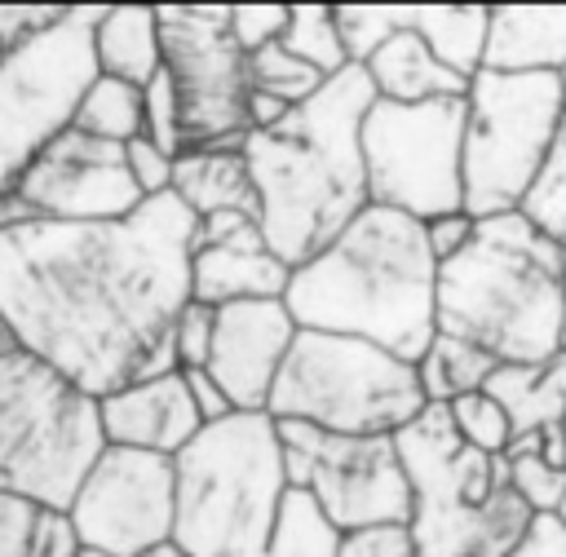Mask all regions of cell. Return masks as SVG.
<instances>
[{
  "label": "cell",
  "mask_w": 566,
  "mask_h": 557,
  "mask_svg": "<svg viewBox=\"0 0 566 557\" xmlns=\"http://www.w3.org/2000/svg\"><path fill=\"white\" fill-rule=\"evenodd\" d=\"M292 4H230V35L243 53H261L265 44H279L287 31Z\"/></svg>",
  "instance_id": "8d00e7d4"
},
{
  "label": "cell",
  "mask_w": 566,
  "mask_h": 557,
  "mask_svg": "<svg viewBox=\"0 0 566 557\" xmlns=\"http://www.w3.org/2000/svg\"><path fill=\"white\" fill-rule=\"evenodd\" d=\"M486 18L491 4H398V27L416 31L438 53V62H447L464 80L482 71Z\"/></svg>",
  "instance_id": "cb8c5ba5"
},
{
  "label": "cell",
  "mask_w": 566,
  "mask_h": 557,
  "mask_svg": "<svg viewBox=\"0 0 566 557\" xmlns=\"http://www.w3.org/2000/svg\"><path fill=\"white\" fill-rule=\"evenodd\" d=\"M146 203L137 190L124 146L97 141L75 124L18 177V186L0 199V225L13 221H124Z\"/></svg>",
  "instance_id": "9a60e30c"
},
{
  "label": "cell",
  "mask_w": 566,
  "mask_h": 557,
  "mask_svg": "<svg viewBox=\"0 0 566 557\" xmlns=\"http://www.w3.org/2000/svg\"><path fill=\"white\" fill-rule=\"evenodd\" d=\"M124 159H128V172H133V181H137V190H142L146 199L172 195V168H177V159L164 155L155 141H146V137L128 141V146H124Z\"/></svg>",
  "instance_id": "f35d334b"
},
{
  "label": "cell",
  "mask_w": 566,
  "mask_h": 557,
  "mask_svg": "<svg viewBox=\"0 0 566 557\" xmlns=\"http://www.w3.org/2000/svg\"><path fill=\"white\" fill-rule=\"evenodd\" d=\"M62 9L66 4H0V62L40 31H49L62 18Z\"/></svg>",
  "instance_id": "74e56055"
},
{
  "label": "cell",
  "mask_w": 566,
  "mask_h": 557,
  "mask_svg": "<svg viewBox=\"0 0 566 557\" xmlns=\"http://www.w3.org/2000/svg\"><path fill=\"white\" fill-rule=\"evenodd\" d=\"M340 530L327 522V513L305 495V491H287L274 535L265 544V557H340Z\"/></svg>",
  "instance_id": "4316f807"
},
{
  "label": "cell",
  "mask_w": 566,
  "mask_h": 557,
  "mask_svg": "<svg viewBox=\"0 0 566 557\" xmlns=\"http://www.w3.org/2000/svg\"><path fill=\"white\" fill-rule=\"evenodd\" d=\"M287 111H292L287 102H279V97H270L261 88H248V133H265V128L283 124Z\"/></svg>",
  "instance_id": "ee69618b"
},
{
  "label": "cell",
  "mask_w": 566,
  "mask_h": 557,
  "mask_svg": "<svg viewBox=\"0 0 566 557\" xmlns=\"http://www.w3.org/2000/svg\"><path fill=\"white\" fill-rule=\"evenodd\" d=\"M106 451L102 398L27 349L0 358V491L66 513Z\"/></svg>",
  "instance_id": "52a82bcc"
},
{
  "label": "cell",
  "mask_w": 566,
  "mask_h": 557,
  "mask_svg": "<svg viewBox=\"0 0 566 557\" xmlns=\"http://www.w3.org/2000/svg\"><path fill=\"white\" fill-rule=\"evenodd\" d=\"M562 354H566V323H562Z\"/></svg>",
  "instance_id": "7dc6e473"
},
{
  "label": "cell",
  "mask_w": 566,
  "mask_h": 557,
  "mask_svg": "<svg viewBox=\"0 0 566 557\" xmlns=\"http://www.w3.org/2000/svg\"><path fill=\"white\" fill-rule=\"evenodd\" d=\"M447 416H451L455 433H460L473 451L504 455V451H509V442H513V424H509L504 407H500L486 389H478V393H464V398L447 402Z\"/></svg>",
  "instance_id": "4dcf8cb0"
},
{
  "label": "cell",
  "mask_w": 566,
  "mask_h": 557,
  "mask_svg": "<svg viewBox=\"0 0 566 557\" xmlns=\"http://www.w3.org/2000/svg\"><path fill=\"white\" fill-rule=\"evenodd\" d=\"M292 491H305L340 535L411 522V486L394 433H327L279 420Z\"/></svg>",
  "instance_id": "7c38bea8"
},
{
  "label": "cell",
  "mask_w": 566,
  "mask_h": 557,
  "mask_svg": "<svg viewBox=\"0 0 566 557\" xmlns=\"http://www.w3.org/2000/svg\"><path fill=\"white\" fill-rule=\"evenodd\" d=\"M172 464V544L186 557H265L292 491L279 420L270 411H234L230 420L208 424Z\"/></svg>",
  "instance_id": "5b68a950"
},
{
  "label": "cell",
  "mask_w": 566,
  "mask_h": 557,
  "mask_svg": "<svg viewBox=\"0 0 566 557\" xmlns=\"http://www.w3.org/2000/svg\"><path fill=\"white\" fill-rule=\"evenodd\" d=\"M212 327H217V309L190 296L186 309L177 314V327H172V349H177V367H181V371L208 367V354H212Z\"/></svg>",
  "instance_id": "d590c367"
},
{
  "label": "cell",
  "mask_w": 566,
  "mask_h": 557,
  "mask_svg": "<svg viewBox=\"0 0 566 557\" xmlns=\"http://www.w3.org/2000/svg\"><path fill=\"white\" fill-rule=\"evenodd\" d=\"M376 88L363 66L332 75L283 124L243 137L265 243L296 270L318 256L367 203L363 119Z\"/></svg>",
  "instance_id": "7a4b0ae2"
},
{
  "label": "cell",
  "mask_w": 566,
  "mask_h": 557,
  "mask_svg": "<svg viewBox=\"0 0 566 557\" xmlns=\"http://www.w3.org/2000/svg\"><path fill=\"white\" fill-rule=\"evenodd\" d=\"M411 486V539L420 557H509L535 513L517 500L509 460L473 451L447 407L429 402L394 433Z\"/></svg>",
  "instance_id": "8992f818"
},
{
  "label": "cell",
  "mask_w": 566,
  "mask_h": 557,
  "mask_svg": "<svg viewBox=\"0 0 566 557\" xmlns=\"http://www.w3.org/2000/svg\"><path fill=\"white\" fill-rule=\"evenodd\" d=\"M49 517L53 513L0 491V557H44Z\"/></svg>",
  "instance_id": "836d02e7"
},
{
  "label": "cell",
  "mask_w": 566,
  "mask_h": 557,
  "mask_svg": "<svg viewBox=\"0 0 566 557\" xmlns=\"http://www.w3.org/2000/svg\"><path fill=\"white\" fill-rule=\"evenodd\" d=\"M9 349H18V345H13V336H9V327H4V323H0V358H4V354H9Z\"/></svg>",
  "instance_id": "bcb514c9"
},
{
  "label": "cell",
  "mask_w": 566,
  "mask_h": 557,
  "mask_svg": "<svg viewBox=\"0 0 566 557\" xmlns=\"http://www.w3.org/2000/svg\"><path fill=\"white\" fill-rule=\"evenodd\" d=\"M195 230L177 195L124 221L0 225V323L93 398L181 371L172 327L190 301Z\"/></svg>",
  "instance_id": "6da1fadb"
},
{
  "label": "cell",
  "mask_w": 566,
  "mask_h": 557,
  "mask_svg": "<svg viewBox=\"0 0 566 557\" xmlns=\"http://www.w3.org/2000/svg\"><path fill=\"white\" fill-rule=\"evenodd\" d=\"M562 433H566V420H562Z\"/></svg>",
  "instance_id": "681fc988"
},
{
  "label": "cell",
  "mask_w": 566,
  "mask_h": 557,
  "mask_svg": "<svg viewBox=\"0 0 566 557\" xmlns=\"http://www.w3.org/2000/svg\"><path fill=\"white\" fill-rule=\"evenodd\" d=\"M336 27L354 66H363L389 35H398V4H336Z\"/></svg>",
  "instance_id": "1f68e13d"
},
{
  "label": "cell",
  "mask_w": 566,
  "mask_h": 557,
  "mask_svg": "<svg viewBox=\"0 0 566 557\" xmlns=\"http://www.w3.org/2000/svg\"><path fill=\"white\" fill-rule=\"evenodd\" d=\"M292 265L265 243L261 217L226 212L195 230L190 248V296L221 309L239 301H283Z\"/></svg>",
  "instance_id": "e0dca14e"
},
{
  "label": "cell",
  "mask_w": 566,
  "mask_h": 557,
  "mask_svg": "<svg viewBox=\"0 0 566 557\" xmlns=\"http://www.w3.org/2000/svg\"><path fill=\"white\" fill-rule=\"evenodd\" d=\"M566 84V75H562ZM548 239H557L566 248V106H562V124H557V137H553V150H548V164L522 208Z\"/></svg>",
  "instance_id": "f546056e"
},
{
  "label": "cell",
  "mask_w": 566,
  "mask_h": 557,
  "mask_svg": "<svg viewBox=\"0 0 566 557\" xmlns=\"http://www.w3.org/2000/svg\"><path fill=\"white\" fill-rule=\"evenodd\" d=\"M340 557H420L407 526H371L340 539Z\"/></svg>",
  "instance_id": "ab89813d"
},
{
  "label": "cell",
  "mask_w": 566,
  "mask_h": 557,
  "mask_svg": "<svg viewBox=\"0 0 566 557\" xmlns=\"http://www.w3.org/2000/svg\"><path fill=\"white\" fill-rule=\"evenodd\" d=\"M495 367H500V362H495L491 354H482V349L469 345V340L442 336V332L433 336V345H429L424 358L416 362L420 389H424V398L438 402V407H447V402H455V398H464V393L486 389V380H491Z\"/></svg>",
  "instance_id": "d4e9b609"
},
{
  "label": "cell",
  "mask_w": 566,
  "mask_h": 557,
  "mask_svg": "<svg viewBox=\"0 0 566 557\" xmlns=\"http://www.w3.org/2000/svg\"><path fill=\"white\" fill-rule=\"evenodd\" d=\"M159 53L177 88L190 146H243L248 53L230 35V4H159Z\"/></svg>",
  "instance_id": "4fadbf2b"
},
{
  "label": "cell",
  "mask_w": 566,
  "mask_h": 557,
  "mask_svg": "<svg viewBox=\"0 0 566 557\" xmlns=\"http://www.w3.org/2000/svg\"><path fill=\"white\" fill-rule=\"evenodd\" d=\"M186 385H190V398H195V407H199V416H203V429H208V424H221V420H230V416H234V407H230L226 389H221L203 367L186 371Z\"/></svg>",
  "instance_id": "7bdbcfd3"
},
{
  "label": "cell",
  "mask_w": 566,
  "mask_h": 557,
  "mask_svg": "<svg viewBox=\"0 0 566 557\" xmlns=\"http://www.w3.org/2000/svg\"><path fill=\"white\" fill-rule=\"evenodd\" d=\"M482 71L566 75V4H491Z\"/></svg>",
  "instance_id": "d6986e66"
},
{
  "label": "cell",
  "mask_w": 566,
  "mask_h": 557,
  "mask_svg": "<svg viewBox=\"0 0 566 557\" xmlns=\"http://www.w3.org/2000/svg\"><path fill=\"white\" fill-rule=\"evenodd\" d=\"M296 327L358 336L420 362L438 336V261L424 221L367 203L318 256L292 270Z\"/></svg>",
  "instance_id": "3957f363"
},
{
  "label": "cell",
  "mask_w": 566,
  "mask_h": 557,
  "mask_svg": "<svg viewBox=\"0 0 566 557\" xmlns=\"http://www.w3.org/2000/svg\"><path fill=\"white\" fill-rule=\"evenodd\" d=\"M473 230H478V221H473L469 212H447V217H438V221H424V239H429L433 261L447 265L451 256H460V252L469 248Z\"/></svg>",
  "instance_id": "60d3db41"
},
{
  "label": "cell",
  "mask_w": 566,
  "mask_h": 557,
  "mask_svg": "<svg viewBox=\"0 0 566 557\" xmlns=\"http://www.w3.org/2000/svg\"><path fill=\"white\" fill-rule=\"evenodd\" d=\"M248 84L270 93V97H279V102H287V106H301L327 80L314 66H305L292 49H283V40H279V44H265L261 53H248Z\"/></svg>",
  "instance_id": "f1b7e54d"
},
{
  "label": "cell",
  "mask_w": 566,
  "mask_h": 557,
  "mask_svg": "<svg viewBox=\"0 0 566 557\" xmlns=\"http://www.w3.org/2000/svg\"><path fill=\"white\" fill-rule=\"evenodd\" d=\"M557 517H562V522H566V500H562V508H557Z\"/></svg>",
  "instance_id": "c3c4849f"
},
{
  "label": "cell",
  "mask_w": 566,
  "mask_h": 557,
  "mask_svg": "<svg viewBox=\"0 0 566 557\" xmlns=\"http://www.w3.org/2000/svg\"><path fill=\"white\" fill-rule=\"evenodd\" d=\"M172 195L190 208L195 221L226 217V212L261 217L243 146H190L186 155H177Z\"/></svg>",
  "instance_id": "44dd1931"
},
{
  "label": "cell",
  "mask_w": 566,
  "mask_h": 557,
  "mask_svg": "<svg viewBox=\"0 0 566 557\" xmlns=\"http://www.w3.org/2000/svg\"><path fill=\"white\" fill-rule=\"evenodd\" d=\"M371 88L380 102H402V106H420V102H460L469 93L473 80L455 75L447 62H438V53L416 35V31H398L389 35L367 62H363Z\"/></svg>",
  "instance_id": "ffe728a7"
},
{
  "label": "cell",
  "mask_w": 566,
  "mask_h": 557,
  "mask_svg": "<svg viewBox=\"0 0 566 557\" xmlns=\"http://www.w3.org/2000/svg\"><path fill=\"white\" fill-rule=\"evenodd\" d=\"M509 557H566V522L557 513H535L531 530Z\"/></svg>",
  "instance_id": "b9f144b4"
},
{
  "label": "cell",
  "mask_w": 566,
  "mask_h": 557,
  "mask_svg": "<svg viewBox=\"0 0 566 557\" xmlns=\"http://www.w3.org/2000/svg\"><path fill=\"white\" fill-rule=\"evenodd\" d=\"M367 195L416 221L464 212V97L455 102H371L363 119Z\"/></svg>",
  "instance_id": "8fae6325"
},
{
  "label": "cell",
  "mask_w": 566,
  "mask_h": 557,
  "mask_svg": "<svg viewBox=\"0 0 566 557\" xmlns=\"http://www.w3.org/2000/svg\"><path fill=\"white\" fill-rule=\"evenodd\" d=\"M106 4H66L62 18L0 62V199L71 124L97 80L93 27Z\"/></svg>",
  "instance_id": "30bf717a"
},
{
  "label": "cell",
  "mask_w": 566,
  "mask_h": 557,
  "mask_svg": "<svg viewBox=\"0 0 566 557\" xmlns=\"http://www.w3.org/2000/svg\"><path fill=\"white\" fill-rule=\"evenodd\" d=\"M566 248L526 212L478 221L469 248L438 265V332L478 345L495 362L562 354Z\"/></svg>",
  "instance_id": "277c9868"
},
{
  "label": "cell",
  "mask_w": 566,
  "mask_h": 557,
  "mask_svg": "<svg viewBox=\"0 0 566 557\" xmlns=\"http://www.w3.org/2000/svg\"><path fill=\"white\" fill-rule=\"evenodd\" d=\"M486 393L504 407L513 438L544 433L566 420V354L544 362H500L486 380Z\"/></svg>",
  "instance_id": "7402d4cb"
},
{
  "label": "cell",
  "mask_w": 566,
  "mask_h": 557,
  "mask_svg": "<svg viewBox=\"0 0 566 557\" xmlns=\"http://www.w3.org/2000/svg\"><path fill=\"white\" fill-rule=\"evenodd\" d=\"M146 557H186L177 544H164V548H155V553H146Z\"/></svg>",
  "instance_id": "f6af8a7d"
},
{
  "label": "cell",
  "mask_w": 566,
  "mask_h": 557,
  "mask_svg": "<svg viewBox=\"0 0 566 557\" xmlns=\"http://www.w3.org/2000/svg\"><path fill=\"white\" fill-rule=\"evenodd\" d=\"M283 49H292L323 80H332L345 66H354L349 53H345L340 27H336V9H327V4H292L287 31H283Z\"/></svg>",
  "instance_id": "83f0119b"
},
{
  "label": "cell",
  "mask_w": 566,
  "mask_h": 557,
  "mask_svg": "<svg viewBox=\"0 0 566 557\" xmlns=\"http://www.w3.org/2000/svg\"><path fill=\"white\" fill-rule=\"evenodd\" d=\"M75 128L97 137V141H111V146H128L146 133V97L137 84L128 80H111V75H97L75 111Z\"/></svg>",
  "instance_id": "484cf974"
},
{
  "label": "cell",
  "mask_w": 566,
  "mask_h": 557,
  "mask_svg": "<svg viewBox=\"0 0 566 557\" xmlns=\"http://www.w3.org/2000/svg\"><path fill=\"white\" fill-rule=\"evenodd\" d=\"M504 460H509L513 491H517V500H522L531 513H557V508H562V500H566V469L548 464L539 451L504 455Z\"/></svg>",
  "instance_id": "d6a6232c"
},
{
  "label": "cell",
  "mask_w": 566,
  "mask_h": 557,
  "mask_svg": "<svg viewBox=\"0 0 566 557\" xmlns=\"http://www.w3.org/2000/svg\"><path fill=\"white\" fill-rule=\"evenodd\" d=\"M93 53H97V75L146 88L164 66L159 9L155 4H106L93 27Z\"/></svg>",
  "instance_id": "603a6c76"
},
{
  "label": "cell",
  "mask_w": 566,
  "mask_h": 557,
  "mask_svg": "<svg viewBox=\"0 0 566 557\" xmlns=\"http://www.w3.org/2000/svg\"><path fill=\"white\" fill-rule=\"evenodd\" d=\"M424 407L416 362L358 336L301 327L265 411L327 433H398Z\"/></svg>",
  "instance_id": "ba28073f"
},
{
  "label": "cell",
  "mask_w": 566,
  "mask_h": 557,
  "mask_svg": "<svg viewBox=\"0 0 566 557\" xmlns=\"http://www.w3.org/2000/svg\"><path fill=\"white\" fill-rule=\"evenodd\" d=\"M66 522L80 548H93L102 557H146L172 544L177 464L168 455L106 446L75 491Z\"/></svg>",
  "instance_id": "5bb4252c"
},
{
  "label": "cell",
  "mask_w": 566,
  "mask_h": 557,
  "mask_svg": "<svg viewBox=\"0 0 566 557\" xmlns=\"http://www.w3.org/2000/svg\"><path fill=\"white\" fill-rule=\"evenodd\" d=\"M296 318L283 301H239L217 309L208 376L226 389L234 411H265L274 380L296 345Z\"/></svg>",
  "instance_id": "2e32d148"
},
{
  "label": "cell",
  "mask_w": 566,
  "mask_h": 557,
  "mask_svg": "<svg viewBox=\"0 0 566 557\" xmlns=\"http://www.w3.org/2000/svg\"><path fill=\"white\" fill-rule=\"evenodd\" d=\"M102 429H106V446H128V451L177 460L203 433V416L190 398L186 371H168V376H150V380L106 393Z\"/></svg>",
  "instance_id": "ac0fdd59"
},
{
  "label": "cell",
  "mask_w": 566,
  "mask_h": 557,
  "mask_svg": "<svg viewBox=\"0 0 566 557\" xmlns=\"http://www.w3.org/2000/svg\"><path fill=\"white\" fill-rule=\"evenodd\" d=\"M146 97V141H155L164 155H186V133H181V106H177V88L168 80V71L159 66V75L142 88Z\"/></svg>",
  "instance_id": "e575fe53"
},
{
  "label": "cell",
  "mask_w": 566,
  "mask_h": 557,
  "mask_svg": "<svg viewBox=\"0 0 566 557\" xmlns=\"http://www.w3.org/2000/svg\"><path fill=\"white\" fill-rule=\"evenodd\" d=\"M562 106V75H473L464 93V212L473 221L526 208L548 164Z\"/></svg>",
  "instance_id": "9c48e42d"
}]
</instances>
